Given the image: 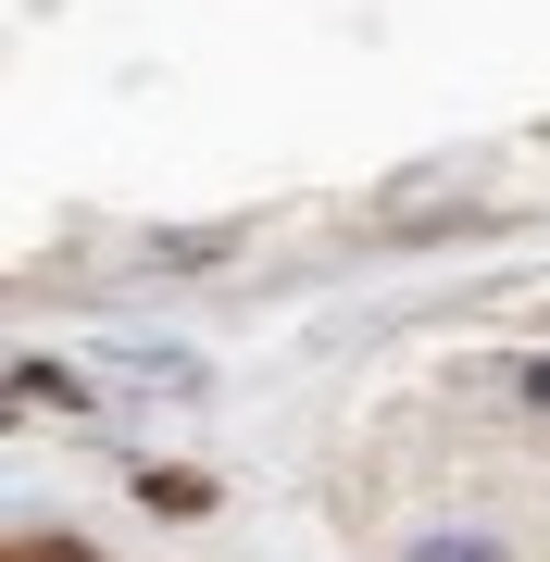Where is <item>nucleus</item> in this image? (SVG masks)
Returning a JSON list of instances; mask_svg holds the SVG:
<instances>
[{
	"label": "nucleus",
	"instance_id": "nucleus-1",
	"mask_svg": "<svg viewBox=\"0 0 550 562\" xmlns=\"http://www.w3.org/2000/svg\"><path fill=\"white\" fill-rule=\"evenodd\" d=\"M150 513H213V475H138Z\"/></svg>",
	"mask_w": 550,
	"mask_h": 562
},
{
	"label": "nucleus",
	"instance_id": "nucleus-3",
	"mask_svg": "<svg viewBox=\"0 0 550 562\" xmlns=\"http://www.w3.org/2000/svg\"><path fill=\"white\" fill-rule=\"evenodd\" d=\"M413 562H501V550H489V538H426Z\"/></svg>",
	"mask_w": 550,
	"mask_h": 562
},
{
	"label": "nucleus",
	"instance_id": "nucleus-2",
	"mask_svg": "<svg viewBox=\"0 0 550 562\" xmlns=\"http://www.w3.org/2000/svg\"><path fill=\"white\" fill-rule=\"evenodd\" d=\"M0 562H101V550H76V538H25V550H0Z\"/></svg>",
	"mask_w": 550,
	"mask_h": 562
},
{
	"label": "nucleus",
	"instance_id": "nucleus-4",
	"mask_svg": "<svg viewBox=\"0 0 550 562\" xmlns=\"http://www.w3.org/2000/svg\"><path fill=\"white\" fill-rule=\"evenodd\" d=\"M526 401H550V362H526Z\"/></svg>",
	"mask_w": 550,
	"mask_h": 562
}]
</instances>
